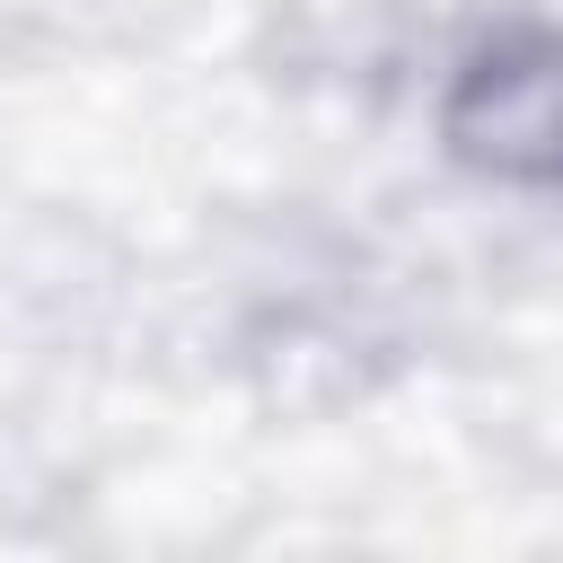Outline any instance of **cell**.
Masks as SVG:
<instances>
[{
  "mask_svg": "<svg viewBox=\"0 0 563 563\" xmlns=\"http://www.w3.org/2000/svg\"><path fill=\"white\" fill-rule=\"evenodd\" d=\"M440 150L484 185H563V26L484 35L440 88Z\"/></svg>",
  "mask_w": 563,
  "mask_h": 563,
  "instance_id": "cell-1",
  "label": "cell"
}]
</instances>
